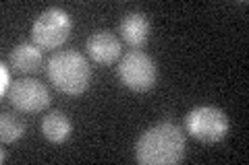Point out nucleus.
I'll return each instance as SVG.
<instances>
[{"label": "nucleus", "instance_id": "obj_4", "mask_svg": "<svg viewBox=\"0 0 249 165\" xmlns=\"http://www.w3.org/2000/svg\"><path fill=\"white\" fill-rule=\"evenodd\" d=\"M187 132L201 143H218L229 132V118L214 105L193 107L185 118Z\"/></svg>", "mask_w": 249, "mask_h": 165}, {"label": "nucleus", "instance_id": "obj_10", "mask_svg": "<svg viewBox=\"0 0 249 165\" xmlns=\"http://www.w3.org/2000/svg\"><path fill=\"white\" fill-rule=\"evenodd\" d=\"M71 120L62 112H50L42 120V135L50 143H65L71 136Z\"/></svg>", "mask_w": 249, "mask_h": 165}, {"label": "nucleus", "instance_id": "obj_5", "mask_svg": "<svg viewBox=\"0 0 249 165\" xmlns=\"http://www.w3.org/2000/svg\"><path fill=\"white\" fill-rule=\"evenodd\" d=\"M121 81L133 91H147L156 85L158 78V66L150 54L142 50H133L124 54L119 62Z\"/></svg>", "mask_w": 249, "mask_h": 165}, {"label": "nucleus", "instance_id": "obj_11", "mask_svg": "<svg viewBox=\"0 0 249 165\" xmlns=\"http://www.w3.org/2000/svg\"><path fill=\"white\" fill-rule=\"evenodd\" d=\"M23 135H25V122L17 114L4 112L0 116V138H2V143H17Z\"/></svg>", "mask_w": 249, "mask_h": 165}, {"label": "nucleus", "instance_id": "obj_6", "mask_svg": "<svg viewBox=\"0 0 249 165\" xmlns=\"http://www.w3.org/2000/svg\"><path fill=\"white\" fill-rule=\"evenodd\" d=\"M9 99L23 114H37L50 105V93L46 89V85L36 81V78H25V76L13 83Z\"/></svg>", "mask_w": 249, "mask_h": 165}, {"label": "nucleus", "instance_id": "obj_2", "mask_svg": "<svg viewBox=\"0 0 249 165\" xmlns=\"http://www.w3.org/2000/svg\"><path fill=\"white\" fill-rule=\"evenodd\" d=\"M50 83L65 95H83L91 83V66L79 52H58L46 66Z\"/></svg>", "mask_w": 249, "mask_h": 165}, {"label": "nucleus", "instance_id": "obj_8", "mask_svg": "<svg viewBox=\"0 0 249 165\" xmlns=\"http://www.w3.org/2000/svg\"><path fill=\"white\" fill-rule=\"evenodd\" d=\"M121 35L131 48H142L150 35V21L143 13H129L121 21Z\"/></svg>", "mask_w": 249, "mask_h": 165}, {"label": "nucleus", "instance_id": "obj_9", "mask_svg": "<svg viewBox=\"0 0 249 165\" xmlns=\"http://www.w3.org/2000/svg\"><path fill=\"white\" fill-rule=\"evenodd\" d=\"M11 66L17 73H36L42 66V48L36 44H19L11 52Z\"/></svg>", "mask_w": 249, "mask_h": 165}, {"label": "nucleus", "instance_id": "obj_7", "mask_svg": "<svg viewBox=\"0 0 249 165\" xmlns=\"http://www.w3.org/2000/svg\"><path fill=\"white\" fill-rule=\"evenodd\" d=\"M88 54L98 64H112L121 58V42L108 31H98L88 39Z\"/></svg>", "mask_w": 249, "mask_h": 165}, {"label": "nucleus", "instance_id": "obj_3", "mask_svg": "<svg viewBox=\"0 0 249 165\" xmlns=\"http://www.w3.org/2000/svg\"><path fill=\"white\" fill-rule=\"evenodd\" d=\"M73 19L69 17V13L58 6H50L36 19L31 27V42L42 50H56L69 39Z\"/></svg>", "mask_w": 249, "mask_h": 165}, {"label": "nucleus", "instance_id": "obj_1", "mask_svg": "<svg viewBox=\"0 0 249 165\" xmlns=\"http://www.w3.org/2000/svg\"><path fill=\"white\" fill-rule=\"evenodd\" d=\"M185 157V132L173 122L147 128L135 145V159L142 165H175Z\"/></svg>", "mask_w": 249, "mask_h": 165}, {"label": "nucleus", "instance_id": "obj_12", "mask_svg": "<svg viewBox=\"0 0 249 165\" xmlns=\"http://www.w3.org/2000/svg\"><path fill=\"white\" fill-rule=\"evenodd\" d=\"M0 76H2V83H0V95L6 97L11 93V87H13V78H11V73H9L6 62L0 64Z\"/></svg>", "mask_w": 249, "mask_h": 165}]
</instances>
